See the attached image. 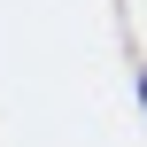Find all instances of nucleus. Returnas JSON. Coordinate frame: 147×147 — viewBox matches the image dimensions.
<instances>
[{
    "label": "nucleus",
    "mask_w": 147,
    "mask_h": 147,
    "mask_svg": "<svg viewBox=\"0 0 147 147\" xmlns=\"http://www.w3.org/2000/svg\"><path fill=\"white\" fill-rule=\"evenodd\" d=\"M140 101H147V70H140Z\"/></svg>",
    "instance_id": "f257e3e1"
}]
</instances>
